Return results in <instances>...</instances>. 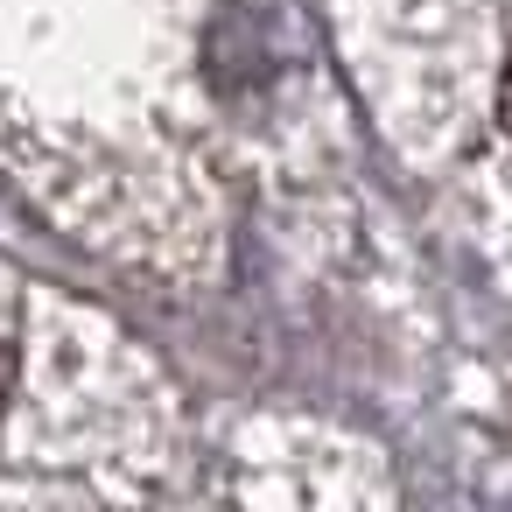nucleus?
<instances>
[{
    "mask_svg": "<svg viewBox=\"0 0 512 512\" xmlns=\"http://www.w3.org/2000/svg\"><path fill=\"white\" fill-rule=\"evenodd\" d=\"M498 127L512 134V57H505V71H498Z\"/></svg>",
    "mask_w": 512,
    "mask_h": 512,
    "instance_id": "nucleus-1",
    "label": "nucleus"
},
{
    "mask_svg": "<svg viewBox=\"0 0 512 512\" xmlns=\"http://www.w3.org/2000/svg\"><path fill=\"white\" fill-rule=\"evenodd\" d=\"M8 386H15V358L0 351V407H8Z\"/></svg>",
    "mask_w": 512,
    "mask_h": 512,
    "instance_id": "nucleus-2",
    "label": "nucleus"
}]
</instances>
